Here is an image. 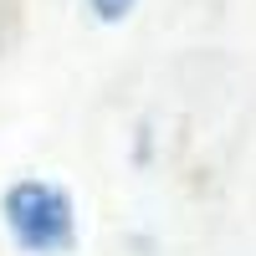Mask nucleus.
<instances>
[{
    "mask_svg": "<svg viewBox=\"0 0 256 256\" xmlns=\"http://www.w3.org/2000/svg\"><path fill=\"white\" fill-rule=\"evenodd\" d=\"M6 226L10 236L36 251V256H56V251H72L77 241V226H72V200L62 195L56 184L46 180H20L6 190Z\"/></svg>",
    "mask_w": 256,
    "mask_h": 256,
    "instance_id": "f257e3e1",
    "label": "nucleus"
},
{
    "mask_svg": "<svg viewBox=\"0 0 256 256\" xmlns=\"http://www.w3.org/2000/svg\"><path fill=\"white\" fill-rule=\"evenodd\" d=\"M88 6H92L102 20H123L128 10H134V0H88Z\"/></svg>",
    "mask_w": 256,
    "mask_h": 256,
    "instance_id": "f03ea898",
    "label": "nucleus"
}]
</instances>
